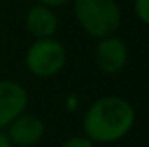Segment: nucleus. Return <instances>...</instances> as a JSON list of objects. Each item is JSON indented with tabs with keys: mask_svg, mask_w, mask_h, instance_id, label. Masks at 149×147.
Segmentation results:
<instances>
[{
	"mask_svg": "<svg viewBox=\"0 0 149 147\" xmlns=\"http://www.w3.org/2000/svg\"><path fill=\"white\" fill-rule=\"evenodd\" d=\"M135 118V107L128 99L121 95L99 97L83 112V135L94 144H116L132 132Z\"/></svg>",
	"mask_w": 149,
	"mask_h": 147,
	"instance_id": "f257e3e1",
	"label": "nucleus"
},
{
	"mask_svg": "<svg viewBox=\"0 0 149 147\" xmlns=\"http://www.w3.org/2000/svg\"><path fill=\"white\" fill-rule=\"evenodd\" d=\"M24 26H26L28 33L33 37V40L50 38L57 33L59 17L54 9L37 2L28 9V12L24 16Z\"/></svg>",
	"mask_w": 149,
	"mask_h": 147,
	"instance_id": "0eeeda50",
	"label": "nucleus"
},
{
	"mask_svg": "<svg viewBox=\"0 0 149 147\" xmlns=\"http://www.w3.org/2000/svg\"><path fill=\"white\" fill-rule=\"evenodd\" d=\"M68 62V50L56 37L33 40L24 54V66L28 73L37 78H54L64 69Z\"/></svg>",
	"mask_w": 149,
	"mask_h": 147,
	"instance_id": "7ed1b4c3",
	"label": "nucleus"
},
{
	"mask_svg": "<svg viewBox=\"0 0 149 147\" xmlns=\"http://www.w3.org/2000/svg\"><path fill=\"white\" fill-rule=\"evenodd\" d=\"M130 52L128 45L123 38L118 35L99 38L94 49V62L97 69L104 74H116L120 73L127 62H128Z\"/></svg>",
	"mask_w": 149,
	"mask_h": 147,
	"instance_id": "20e7f679",
	"label": "nucleus"
},
{
	"mask_svg": "<svg viewBox=\"0 0 149 147\" xmlns=\"http://www.w3.org/2000/svg\"><path fill=\"white\" fill-rule=\"evenodd\" d=\"M0 147H14L12 146V142L9 140L5 130H0Z\"/></svg>",
	"mask_w": 149,
	"mask_h": 147,
	"instance_id": "9b49d317",
	"label": "nucleus"
},
{
	"mask_svg": "<svg viewBox=\"0 0 149 147\" xmlns=\"http://www.w3.org/2000/svg\"><path fill=\"white\" fill-rule=\"evenodd\" d=\"M61 147H95V144L88 139V137H85L83 133L81 135H73V137H68Z\"/></svg>",
	"mask_w": 149,
	"mask_h": 147,
	"instance_id": "1a4fd4ad",
	"label": "nucleus"
},
{
	"mask_svg": "<svg viewBox=\"0 0 149 147\" xmlns=\"http://www.w3.org/2000/svg\"><path fill=\"white\" fill-rule=\"evenodd\" d=\"M73 14L80 28L92 38L116 35L121 24V7L116 0H73Z\"/></svg>",
	"mask_w": 149,
	"mask_h": 147,
	"instance_id": "f03ea898",
	"label": "nucleus"
},
{
	"mask_svg": "<svg viewBox=\"0 0 149 147\" xmlns=\"http://www.w3.org/2000/svg\"><path fill=\"white\" fill-rule=\"evenodd\" d=\"M5 133L14 147H31L43 139L45 123L37 114L23 112L5 128Z\"/></svg>",
	"mask_w": 149,
	"mask_h": 147,
	"instance_id": "423d86ee",
	"label": "nucleus"
},
{
	"mask_svg": "<svg viewBox=\"0 0 149 147\" xmlns=\"http://www.w3.org/2000/svg\"><path fill=\"white\" fill-rule=\"evenodd\" d=\"M73 0H38V3L42 5H47L50 9H57V7H64L68 3H71Z\"/></svg>",
	"mask_w": 149,
	"mask_h": 147,
	"instance_id": "9d476101",
	"label": "nucleus"
},
{
	"mask_svg": "<svg viewBox=\"0 0 149 147\" xmlns=\"http://www.w3.org/2000/svg\"><path fill=\"white\" fill-rule=\"evenodd\" d=\"M134 12L142 24L149 26V0H134Z\"/></svg>",
	"mask_w": 149,
	"mask_h": 147,
	"instance_id": "6e6552de",
	"label": "nucleus"
},
{
	"mask_svg": "<svg viewBox=\"0 0 149 147\" xmlns=\"http://www.w3.org/2000/svg\"><path fill=\"white\" fill-rule=\"evenodd\" d=\"M30 104L28 90L16 80H0V130H5Z\"/></svg>",
	"mask_w": 149,
	"mask_h": 147,
	"instance_id": "39448f33",
	"label": "nucleus"
}]
</instances>
